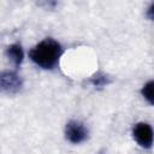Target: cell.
Wrapping results in <instances>:
<instances>
[{"instance_id": "5", "label": "cell", "mask_w": 154, "mask_h": 154, "mask_svg": "<svg viewBox=\"0 0 154 154\" xmlns=\"http://www.w3.org/2000/svg\"><path fill=\"white\" fill-rule=\"evenodd\" d=\"M7 57L11 59V61L16 65V66H19L23 61V58H24V53H23V48L19 43H13L11 46L7 47Z\"/></svg>"}, {"instance_id": "1", "label": "cell", "mask_w": 154, "mask_h": 154, "mask_svg": "<svg viewBox=\"0 0 154 154\" xmlns=\"http://www.w3.org/2000/svg\"><path fill=\"white\" fill-rule=\"evenodd\" d=\"M63 48L59 42L53 38H46L37 43L30 52V59L42 69H53L61 57Z\"/></svg>"}, {"instance_id": "2", "label": "cell", "mask_w": 154, "mask_h": 154, "mask_svg": "<svg viewBox=\"0 0 154 154\" xmlns=\"http://www.w3.org/2000/svg\"><path fill=\"white\" fill-rule=\"evenodd\" d=\"M135 141L143 148H150L154 141L153 129L147 123H137L132 130Z\"/></svg>"}, {"instance_id": "4", "label": "cell", "mask_w": 154, "mask_h": 154, "mask_svg": "<svg viewBox=\"0 0 154 154\" xmlns=\"http://www.w3.org/2000/svg\"><path fill=\"white\" fill-rule=\"evenodd\" d=\"M0 83H1L2 90L6 93H16L22 87V81L18 77V75L14 72H11V71L4 72L1 75Z\"/></svg>"}, {"instance_id": "7", "label": "cell", "mask_w": 154, "mask_h": 154, "mask_svg": "<svg viewBox=\"0 0 154 154\" xmlns=\"http://www.w3.org/2000/svg\"><path fill=\"white\" fill-rule=\"evenodd\" d=\"M90 82H91L93 85H95V87H103V85H106V84L109 82V79H108V77H107L106 75H103V73H96V75H94V76L91 77Z\"/></svg>"}, {"instance_id": "3", "label": "cell", "mask_w": 154, "mask_h": 154, "mask_svg": "<svg viewBox=\"0 0 154 154\" xmlns=\"http://www.w3.org/2000/svg\"><path fill=\"white\" fill-rule=\"evenodd\" d=\"M65 136L71 143L77 144V143L83 142L88 137V130L82 123L77 120H71L66 124Z\"/></svg>"}, {"instance_id": "6", "label": "cell", "mask_w": 154, "mask_h": 154, "mask_svg": "<svg viewBox=\"0 0 154 154\" xmlns=\"http://www.w3.org/2000/svg\"><path fill=\"white\" fill-rule=\"evenodd\" d=\"M142 95L150 105H154V81H149L143 85Z\"/></svg>"}, {"instance_id": "8", "label": "cell", "mask_w": 154, "mask_h": 154, "mask_svg": "<svg viewBox=\"0 0 154 154\" xmlns=\"http://www.w3.org/2000/svg\"><path fill=\"white\" fill-rule=\"evenodd\" d=\"M147 16H148L149 19L154 20V4L149 6V8H148V11H147Z\"/></svg>"}]
</instances>
